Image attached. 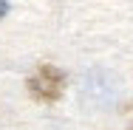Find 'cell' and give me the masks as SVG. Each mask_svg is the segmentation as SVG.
<instances>
[{
  "label": "cell",
  "instance_id": "6da1fadb",
  "mask_svg": "<svg viewBox=\"0 0 133 130\" xmlns=\"http://www.w3.org/2000/svg\"><path fill=\"white\" fill-rule=\"evenodd\" d=\"M26 88H28V96H31L34 102L51 105V102H57V99L62 96V91H65V74H62L59 68L48 65V62H43V65H37V68L31 71Z\"/></svg>",
  "mask_w": 133,
  "mask_h": 130
},
{
  "label": "cell",
  "instance_id": "7a4b0ae2",
  "mask_svg": "<svg viewBox=\"0 0 133 130\" xmlns=\"http://www.w3.org/2000/svg\"><path fill=\"white\" fill-rule=\"evenodd\" d=\"M9 14V0H0V20Z\"/></svg>",
  "mask_w": 133,
  "mask_h": 130
},
{
  "label": "cell",
  "instance_id": "3957f363",
  "mask_svg": "<svg viewBox=\"0 0 133 130\" xmlns=\"http://www.w3.org/2000/svg\"><path fill=\"white\" fill-rule=\"evenodd\" d=\"M130 130H133V127H130Z\"/></svg>",
  "mask_w": 133,
  "mask_h": 130
}]
</instances>
